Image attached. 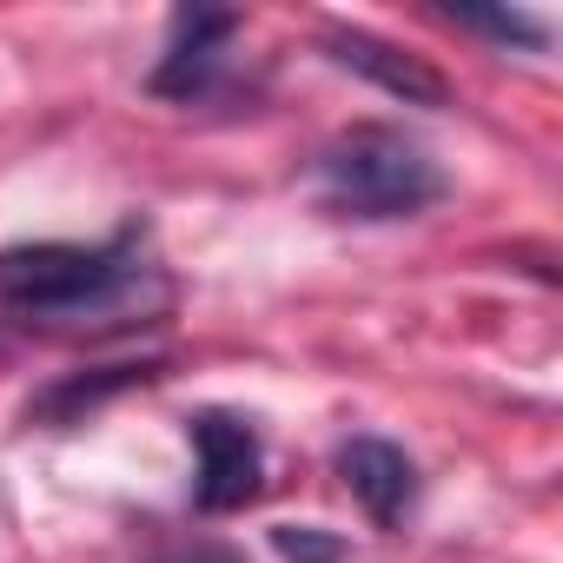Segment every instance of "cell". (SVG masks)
Instances as JSON below:
<instances>
[{
    "label": "cell",
    "instance_id": "obj_1",
    "mask_svg": "<svg viewBox=\"0 0 563 563\" xmlns=\"http://www.w3.org/2000/svg\"><path fill=\"white\" fill-rule=\"evenodd\" d=\"M0 312L60 339H113L146 332L173 312V278L146 258L140 225L100 245L34 239L0 252Z\"/></svg>",
    "mask_w": 563,
    "mask_h": 563
},
{
    "label": "cell",
    "instance_id": "obj_2",
    "mask_svg": "<svg viewBox=\"0 0 563 563\" xmlns=\"http://www.w3.org/2000/svg\"><path fill=\"white\" fill-rule=\"evenodd\" d=\"M319 199L339 219H411L444 199V166L398 126H352L319 153Z\"/></svg>",
    "mask_w": 563,
    "mask_h": 563
},
{
    "label": "cell",
    "instance_id": "obj_3",
    "mask_svg": "<svg viewBox=\"0 0 563 563\" xmlns=\"http://www.w3.org/2000/svg\"><path fill=\"white\" fill-rule=\"evenodd\" d=\"M186 444H192V510L225 517V510H245L258 497L265 444L245 418L199 411V418H186Z\"/></svg>",
    "mask_w": 563,
    "mask_h": 563
},
{
    "label": "cell",
    "instance_id": "obj_4",
    "mask_svg": "<svg viewBox=\"0 0 563 563\" xmlns=\"http://www.w3.org/2000/svg\"><path fill=\"white\" fill-rule=\"evenodd\" d=\"M239 34V14L232 8H179L173 14V34H166V54L153 67V93L159 100H206L219 67H225V41Z\"/></svg>",
    "mask_w": 563,
    "mask_h": 563
},
{
    "label": "cell",
    "instance_id": "obj_5",
    "mask_svg": "<svg viewBox=\"0 0 563 563\" xmlns=\"http://www.w3.org/2000/svg\"><path fill=\"white\" fill-rule=\"evenodd\" d=\"M319 47H325L345 74L372 80L378 93H391V100H405V107H444V100H451L444 74H438V67H424L418 54H405V47H398V41H385V34H365V27H325V34H319Z\"/></svg>",
    "mask_w": 563,
    "mask_h": 563
},
{
    "label": "cell",
    "instance_id": "obj_6",
    "mask_svg": "<svg viewBox=\"0 0 563 563\" xmlns=\"http://www.w3.org/2000/svg\"><path fill=\"white\" fill-rule=\"evenodd\" d=\"M339 477L345 490L372 510V523L398 530L411 510H418V464L391 444V438H352L339 451Z\"/></svg>",
    "mask_w": 563,
    "mask_h": 563
},
{
    "label": "cell",
    "instance_id": "obj_7",
    "mask_svg": "<svg viewBox=\"0 0 563 563\" xmlns=\"http://www.w3.org/2000/svg\"><path fill=\"white\" fill-rule=\"evenodd\" d=\"M146 378H159V365H107V372H87V378L54 385L47 398H34L27 418H41V424H80V411H93V405H107V398L146 385Z\"/></svg>",
    "mask_w": 563,
    "mask_h": 563
},
{
    "label": "cell",
    "instance_id": "obj_8",
    "mask_svg": "<svg viewBox=\"0 0 563 563\" xmlns=\"http://www.w3.org/2000/svg\"><path fill=\"white\" fill-rule=\"evenodd\" d=\"M451 21L457 27H471V34H490V41H517V47H543L550 41V27L537 21V14H504V8H451Z\"/></svg>",
    "mask_w": 563,
    "mask_h": 563
},
{
    "label": "cell",
    "instance_id": "obj_9",
    "mask_svg": "<svg viewBox=\"0 0 563 563\" xmlns=\"http://www.w3.org/2000/svg\"><path fill=\"white\" fill-rule=\"evenodd\" d=\"M272 543H278V556H286V563H345V537L339 530H319V523H278Z\"/></svg>",
    "mask_w": 563,
    "mask_h": 563
}]
</instances>
